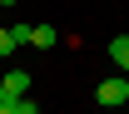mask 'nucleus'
I'll return each instance as SVG.
<instances>
[{
  "label": "nucleus",
  "instance_id": "obj_1",
  "mask_svg": "<svg viewBox=\"0 0 129 114\" xmlns=\"http://www.w3.org/2000/svg\"><path fill=\"white\" fill-rule=\"evenodd\" d=\"M94 99L104 104V109H119V104L129 99V80H119V74H114V80H104V84L94 89Z\"/></svg>",
  "mask_w": 129,
  "mask_h": 114
},
{
  "label": "nucleus",
  "instance_id": "obj_2",
  "mask_svg": "<svg viewBox=\"0 0 129 114\" xmlns=\"http://www.w3.org/2000/svg\"><path fill=\"white\" fill-rule=\"evenodd\" d=\"M25 89H30V74H25V69H10V74L0 80V104H15Z\"/></svg>",
  "mask_w": 129,
  "mask_h": 114
},
{
  "label": "nucleus",
  "instance_id": "obj_3",
  "mask_svg": "<svg viewBox=\"0 0 129 114\" xmlns=\"http://www.w3.org/2000/svg\"><path fill=\"white\" fill-rule=\"evenodd\" d=\"M109 60L119 69H129V35H114V40H109Z\"/></svg>",
  "mask_w": 129,
  "mask_h": 114
},
{
  "label": "nucleus",
  "instance_id": "obj_4",
  "mask_svg": "<svg viewBox=\"0 0 129 114\" xmlns=\"http://www.w3.org/2000/svg\"><path fill=\"white\" fill-rule=\"evenodd\" d=\"M55 40H60V35H55V25H35V35H30V45H40V50H50Z\"/></svg>",
  "mask_w": 129,
  "mask_h": 114
},
{
  "label": "nucleus",
  "instance_id": "obj_5",
  "mask_svg": "<svg viewBox=\"0 0 129 114\" xmlns=\"http://www.w3.org/2000/svg\"><path fill=\"white\" fill-rule=\"evenodd\" d=\"M10 35H15V45H30V35H35V25H10Z\"/></svg>",
  "mask_w": 129,
  "mask_h": 114
},
{
  "label": "nucleus",
  "instance_id": "obj_6",
  "mask_svg": "<svg viewBox=\"0 0 129 114\" xmlns=\"http://www.w3.org/2000/svg\"><path fill=\"white\" fill-rule=\"evenodd\" d=\"M15 109H20V114H40V104H35L30 94H20V99H15Z\"/></svg>",
  "mask_w": 129,
  "mask_h": 114
},
{
  "label": "nucleus",
  "instance_id": "obj_7",
  "mask_svg": "<svg viewBox=\"0 0 129 114\" xmlns=\"http://www.w3.org/2000/svg\"><path fill=\"white\" fill-rule=\"evenodd\" d=\"M10 50H15V35H10V30H0V55H10Z\"/></svg>",
  "mask_w": 129,
  "mask_h": 114
},
{
  "label": "nucleus",
  "instance_id": "obj_8",
  "mask_svg": "<svg viewBox=\"0 0 129 114\" xmlns=\"http://www.w3.org/2000/svg\"><path fill=\"white\" fill-rule=\"evenodd\" d=\"M0 114H20V109H15V104H0Z\"/></svg>",
  "mask_w": 129,
  "mask_h": 114
},
{
  "label": "nucleus",
  "instance_id": "obj_9",
  "mask_svg": "<svg viewBox=\"0 0 129 114\" xmlns=\"http://www.w3.org/2000/svg\"><path fill=\"white\" fill-rule=\"evenodd\" d=\"M5 5H10V0H0V10H5Z\"/></svg>",
  "mask_w": 129,
  "mask_h": 114
}]
</instances>
